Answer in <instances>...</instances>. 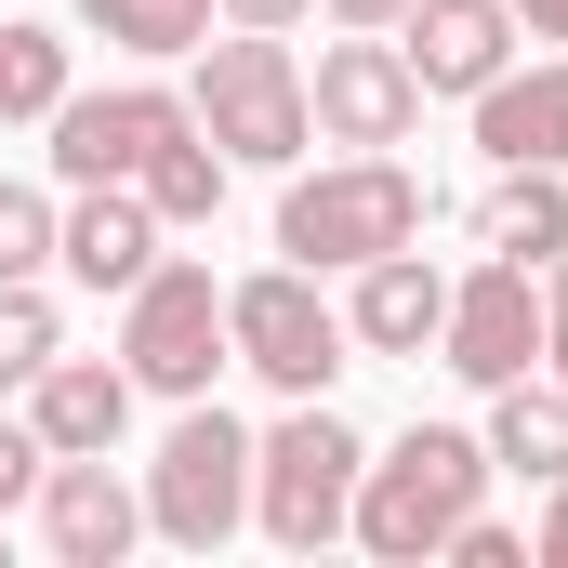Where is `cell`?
<instances>
[{"mask_svg": "<svg viewBox=\"0 0 568 568\" xmlns=\"http://www.w3.org/2000/svg\"><path fill=\"white\" fill-rule=\"evenodd\" d=\"M185 120H199V106H172L159 80H120V93H67V106H53V172H67V185H133V172H145V159H159L172 133H185Z\"/></svg>", "mask_w": 568, "mask_h": 568, "instance_id": "obj_8", "label": "cell"}, {"mask_svg": "<svg viewBox=\"0 0 568 568\" xmlns=\"http://www.w3.org/2000/svg\"><path fill=\"white\" fill-rule=\"evenodd\" d=\"M476 489H489V436H463V424H410L384 463H357V542L384 568H424L449 556V529L476 516Z\"/></svg>", "mask_w": 568, "mask_h": 568, "instance_id": "obj_1", "label": "cell"}, {"mask_svg": "<svg viewBox=\"0 0 568 568\" xmlns=\"http://www.w3.org/2000/svg\"><path fill=\"white\" fill-rule=\"evenodd\" d=\"M40 265H53V199L0 185V278H40Z\"/></svg>", "mask_w": 568, "mask_h": 568, "instance_id": "obj_23", "label": "cell"}, {"mask_svg": "<svg viewBox=\"0 0 568 568\" xmlns=\"http://www.w3.org/2000/svg\"><path fill=\"white\" fill-rule=\"evenodd\" d=\"M304 106H317V133H331V145H397L410 120H424V80H410V53H397L384 27H344V40L317 53Z\"/></svg>", "mask_w": 568, "mask_h": 568, "instance_id": "obj_9", "label": "cell"}, {"mask_svg": "<svg viewBox=\"0 0 568 568\" xmlns=\"http://www.w3.org/2000/svg\"><path fill=\"white\" fill-rule=\"evenodd\" d=\"M27 424H40V449H120V424H133V371H106V357H53V371L27 384Z\"/></svg>", "mask_w": 568, "mask_h": 568, "instance_id": "obj_16", "label": "cell"}, {"mask_svg": "<svg viewBox=\"0 0 568 568\" xmlns=\"http://www.w3.org/2000/svg\"><path fill=\"white\" fill-rule=\"evenodd\" d=\"M199 133L252 172H291L317 145V106H304V67L278 53V27H239V40H199Z\"/></svg>", "mask_w": 568, "mask_h": 568, "instance_id": "obj_2", "label": "cell"}, {"mask_svg": "<svg viewBox=\"0 0 568 568\" xmlns=\"http://www.w3.org/2000/svg\"><path fill=\"white\" fill-rule=\"evenodd\" d=\"M542 371L568 384V252H556V304H542Z\"/></svg>", "mask_w": 568, "mask_h": 568, "instance_id": "obj_26", "label": "cell"}, {"mask_svg": "<svg viewBox=\"0 0 568 568\" xmlns=\"http://www.w3.org/2000/svg\"><path fill=\"white\" fill-rule=\"evenodd\" d=\"M133 529H145V503L106 476V449H53V463H40V542L67 568H120Z\"/></svg>", "mask_w": 568, "mask_h": 568, "instance_id": "obj_11", "label": "cell"}, {"mask_svg": "<svg viewBox=\"0 0 568 568\" xmlns=\"http://www.w3.org/2000/svg\"><path fill=\"white\" fill-rule=\"evenodd\" d=\"M542 568H568V476H556V503H542Z\"/></svg>", "mask_w": 568, "mask_h": 568, "instance_id": "obj_27", "label": "cell"}, {"mask_svg": "<svg viewBox=\"0 0 568 568\" xmlns=\"http://www.w3.org/2000/svg\"><path fill=\"white\" fill-rule=\"evenodd\" d=\"M80 27H93L106 53H199L212 0H80Z\"/></svg>", "mask_w": 568, "mask_h": 568, "instance_id": "obj_20", "label": "cell"}, {"mask_svg": "<svg viewBox=\"0 0 568 568\" xmlns=\"http://www.w3.org/2000/svg\"><path fill=\"white\" fill-rule=\"evenodd\" d=\"M133 185H145V212H159V225H212V212H225V145H212L199 120H185V133L159 145V159H145Z\"/></svg>", "mask_w": 568, "mask_h": 568, "instance_id": "obj_19", "label": "cell"}, {"mask_svg": "<svg viewBox=\"0 0 568 568\" xmlns=\"http://www.w3.org/2000/svg\"><path fill=\"white\" fill-rule=\"evenodd\" d=\"M449 556H463V568H529V542H516V529H489V516H463V529H449Z\"/></svg>", "mask_w": 568, "mask_h": 568, "instance_id": "obj_25", "label": "cell"}, {"mask_svg": "<svg viewBox=\"0 0 568 568\" xmlns=\"http://www.w3.org/2000/svg\"><path fill=\"white\" fill-rule=\"evenodd\" d=\"M53 265L80 291H133L159 265V212H145V185H80V212H53Z\"/></svg>", "mask_w": 568, "mask_h": 568, "instance_id": "obj_13", "label": "cell"}, {"mask_svg": "<svg viewBox=\"0 0 568 568\" xmlns=\"http://www.w3.org/2000/svg\"><path fill=\"white\" fill-rule=\"evenodd\" d=\"M476 145L516 172H568V67H503L489 93H476Z\"/></svg>", "mask_w": 568, "mask_h": 568, "instance_id": "obj_15", "label": "cell"}, {"mask_svg": "<svg viewBox=\"0 0 568 568\" xmlns=\"http://www.w3.org/2000/svg\"><path fill=\"white\" fill-rule=\"evenodd\" d=\"M436 317H449V278H436L424 252H371V265H357V304H344V344H371V357H424Z\"/></svg>", "mask_w": 568, "mask_h": 568, "instance_id": "obj_14", "label": "cell"}, {"mask_svg": "<svg viewBox=\"0 0 568 568\" xmlns=\"http://www.w3.org/2000/svg\"><path fill=\"white\" fill-rule=\"evenodd\" d=\"M436 357L463 371V384H516L529 357H542V304H529V265H476V278L449 291V317H436Z\"/></svg>", "mask_w": 568, "mask_h": 568, "instance_id": "obj_10", "label": "cell"}, {"mask_svg": "<svg viewBox=\"0 0 568 568\" xmlns=\"http://www.w3.org/2000/svg\"><path fill=\"white\" fill-rule=\"evenodd\" d=\"M225 357L265 371L278 397H331V371H344V317L317 304V265H265V278L225 291Z\"/></svg>", "mask_w": 568, "mask_h": 568, "instance_id": "obj_6", "label": "cell"}, {"mask_svg": "<svg viewBox=\"0 0 568 568\" xmlns=\"http://www.w3.org/2000/svg\"><path fill=\"white\" fill-rule=\"evenodd\" d=\"M476 239H489L503 265H556V252H568V185L516 159V172H503V185L476 199Z\"/></svg>", "mask_w": 568, "mask_h": 568, "instance_id": "obj_17", "label": "cell"}, {"mask_svg": "<svg viewBox=\"0 0 568 568\" xmlns=\"http://www.w3.org/2000/svg\"><path fill=\"white\" fill-rule=\"evenodd\" d=\"M424 212H436V199L397 172V159H384V145H371V159H344V172H304V185L278 199V252L331 278V265L410 252V239H424Z\"/></svg>", "mask_w": 568, "mask_h": 568, "instance_id": "obj_3", "label": "cell"}, {"mask_svg": "<svg viewBox=\"0 0 568 568\" xmlns=\"http://www.w3.org/2000/svg\"><path fill=\"white\" fill-rule=\"evenodd\" d=\"M67 357V317L40 304V278H0V384H40Z\"/></svg>", "mask_w": 568, "mask_h": 568, "instance_id": "obj_22", "label": "cell"}, {"mask_svg": "<svg viewBox=\"0 0 568 568\" xmlns=\"http://www.w3.org/2000/svg\"><path fill=\"white\" fill-rule=\"evenodd\" d=\"M120 371H133V397H212V371H225V291H212V265H145L133 278Z\"/></svg>", "mask_w": 568, "mask_h": 568, "instance_id": "obj_5", "label": "cell"}, {"mask_svg": "<svg viewBox=\"0 0 568 568\" xmlns=\"http://www.w3.org/2000/svg\"><path fill=\"white\" fill-rule=\"evenodd\" d=\"M516 27L529 40H568V0H516Z\"/></svg>", "mask_w": 568, "mask_h": 568, "instance_id": "obj_29", "label": "cell"}, {"mask_svg": "<svg viewBox=\"0 0 568 568\" xmlns=\"http://www.w3.org/2000/svg\"><path fill=\"white\" fill-rule=\"evenodd\" d=\"M516 67V0H410V80L424 93H489Z\"/></svg>", "mask_w": 568, "mask_h": 568, "instance_id": "obj_12", "label": "cell"}, {"mask_svg": "<svg viewBox=\"0 0 568 568\" xmlns=\"http://www.w3.org/2000/svg\"><path fill=\"white\" fill-rule=\"evenodd\" d=\"M357 424H331L317 397H291L278 436H252V516H265V542H291V556H317L344 516H357Z\"/></svg>", "mask_w": 568, "mask_h": 568, "instance_id": "obj_4", "label": "cell"}, {"mask_svg": "<svg viewBox=\"0 0 568 568\" xmlns=\"http://www.w3.org/2000/svg\"><path fill=\"white\" fill-rule=\"evenodd\" d=\"M489 397H503V410H489V463L556 489L568 476V384H529V371H516V384H489Z\"/></svg>", "mask_w": 568, "mask_h": 568, "instance_id": "obj_18", "label": "cell"}, {"mask_svg": "<svg viewBox=\"0 0 568 568\" xmlns=\"http://www.w3.org/2000/svg\"><path fill=\"white\" fill-rule=\"evenodd\" d=\"M67 106V40L53 27H0V120H53Z\"/></svg>", "mask_w": 568, "mask_h": 568, "instance_id": "obj_21", "label": "cell"}, {"mask_svg": "<svg viewBox=\"0 0 568 568\" xmlns=\"http://www.w3.org/2000/svg\"><path fill=\"white\" fill-rule=\"evenodd\" d=\"M344 27H410V0H331Z\"/></svg>", "mask_w": 568, "mask_h": 568, "instance_id": "obj_28", "label": "cell"}, {"mask_svg": "<svg viewBox=\"0 0 568 568\" xmlns=\"http://www.w3.org/2000/svg\"><path fill=\"white\" fill-rule=\"evenodd\" d=\"M40 463H53V449H40V424H0V516L40 489Z\"/></svg>", "mask_w": 568, "mask_h": 568, "instance_id": "obj_24", "label": "cell"}, {"mask_svg": "<svg viewBox=\"0 0 568 568\" xmlns=\"http://www.w3.org/2000/svg\"><path fill=\"white\" fill-rule=\"evenodd\" d=\"M239 516H252V436L225 424L212 397H185V424H172V449H159V476H145V529L185 542V556H212Z\"/></svg>", "mask_w": 568, "mask_h": 568, "instance_id": "obj_7", "label": "cell"}, {"mask_svg": "<svg viewBox=\"0 0 568 568\" xmlns=\"http://www.w3.org/2000/svg\"><path fill=\"white\" fill-rule=\"evenodd\" d=\"M225 13H239V27H291L304 0H225Z\"/></svg>", "mask_w": 568, "mask_h": 568, "instance_id": "obj_30", "label": "cell"}]
</instances>
